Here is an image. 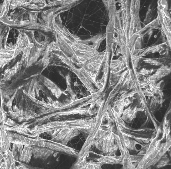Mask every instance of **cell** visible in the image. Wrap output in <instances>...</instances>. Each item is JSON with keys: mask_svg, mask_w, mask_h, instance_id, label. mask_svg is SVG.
Returning <instances> with one entry per match:
<instances>
[{"mask_svg": "<svg viewBox=\"0 0 171 169\" xmlns=\"http://www.w3.org/2000/svg\"><path fill=\"white\" fill-rule=\"evenodd\" d=\"M27 8L30 9H32L34 10V11H36V10L38 11L39 10L42 9L38 5L31 3H30Z\"/></svg>", "mask_w": 171, "mask_h": 169, "instance_id": "cell-12", "label": "cell"}, {"mask_svg": "<svg viewBox=\"0 0 171 169\" xmlns=\"http://www.w3.org/2000/svg\"><path fill=\"white\" fill-rule=\"evenodd\" d=\"M121 160V158L117 157V156H103L97 159V160L101 163L102 164H103L109 163H119L120 161L119 160Z\"/></svg>", "mask_w": 171, "mask_h": 169, "instance_id": "cell-4", "label": "cell"}, {"mask_svg": "<svg viewBox=\"0 0 171 169\" xmlns=\"http://www.w3.org/2000/svg\"><path fill=\"white\" fill-rule=\"evenodd\" d=\"M32 147L30 146L25 145L20 154V160L25 162H28L33 152Z\"/></svg>", "mask_w": 171, "mask_h": 169, "instance_id": "cell-3", "label": "cell"}, {"mask_svg": "<svg viewBox=\"0 0 171 169\" xmlns=\"http://www.w3.org/2000/svg\"><path fill=\"white\" fill-rule=\"evenodd\" d=\"M146 63L150 64L151 65L155 66H160L162 64V63L157 60L150 58H146L143 60Z\"/></svg>", "mask_w": 171, "mask_h": 169, "instance_id": "cell-10", "label": "cell"}, {"mask_svg": "<svg viewBox=\"0 0 171 169\" xmlns=\"http://www.w3.org/2000/svg\"><path fill=\"white\" fill-rule=\"evenodd\" d=\"M41 11V10L28 11L29 21L30 23L32 24L37 23V18L38 13Z\"/></svg>", "mask_w": 171, "mask_h": 169, "instance_id": "cell-9", "label": "cell"}, {"mask_svg": "<svg viewBox=\"0 0 171 169\" xmlns=\"http://www.w3.org/2000/svg\"><path fill=\"white\" fill-rule=\"evenodd\" d=\"M171 72V68L167 66H162L157 69L155 73L148 77L149 82H156L169 74Z\"/></svg>", "mask_w": 171, "mask_h": 169, "instance_id": "cell-1", "label": "cell"}, {"mask_svg": "<svg viewBox=\"0 0 171 169\" xmlns=\"http://www.w3.org/2000/svg\"><path fill=\"white\" fill-rule=\"evenodd\" d=\"M10 27H9V29H8V31L7 32V33L6 34V35L5 36V41H4V48H5L6 46H7V38L9 35V32L10 31Z\"/></svg>", "mask_w": 171, "mask_h": 169, "instance_id": "cell-13", "label": "cell"}, {"mask_svg": "<svg viewBox=\"0 0 171 169\" xmlns=\"http://www.w3.org/2000/svg\"><path fill=\"white\" fill-rule=\"evenodd\" d=\"M85 156L80 159L75 165V167L76 168H99L102 164L99 162H86Z\"/></svg>", "mask_w": 171, "mask_h": 169, "instance_id": "cell-2", "label": "cell"}, {"mask_svg": "<svg viewBox=\"0 0 171 169\" xmlns=\"http://www.w3.org/2000/svg\"><path fill=\"white\" fill-rule=\"evenodd\" d=\"M136 110V107L133 109L129 107L125 109L123 112L122 117L123 119L126 121L129 122L131 121L135 116L137 112Z\"/></svg>", "mask_w": 171, "mask_h": 169, "instance_id": "cell-5", "label": "cell"}, {"mask_svg": "<svg viewBox=\"0 0 171 169\" xmlns=\"http://www.w3.org/2000/svg\"><path fill=\"white\" fill-rule=\"evenodd\" d=\"M156 70V69H148L146 68H142L138 73L144 76H147Z\"/></svg>", "mask_w": 171, "mask_h": 169, "instance_id": "cell-11", "label": "cell"}, {"mask_svg": "<svg viewBox=\"0 0 171 169\" xmlns=\"http://www.w3.org/2000/svg\"><path fill=\"white\" fill-rule=\"evenodd\" d=\"M11 0H4L0 6V18L5 17L9 11L11 2Z\"/></svg>", "mask_w": 171, "mask_h": 169, "instance_id": "cell-7", "label": "cell"}, {"mask_svg": "<svg viewBox=\"0 0 171 169\" xmlns=\"http://www.w3.org/2000/svg\"><path fill=\"white\" fill-rule=\"evenodd\" d=\"M23 28L28 29H38L47 32L51 31V29L46 25L41 23H36L31 24L28 26L24 27Z\"/></svg>", "mask_w": 171, "mask_h": 169, "instance_id": "cell-6", "label": "cell"}, {"mask_svg": "<svg viewBox=\"0 0 171 169\" xmlns=\"http://www.w3.org/2000/svg\"><path fill=\"white\" fill-rule=\"evenodd\" d=\"M30 3L28 1L26 0H13L11 1L10 9L13 10L20 6L27 7Z\"/></svg>", "mask_w": 171, "mask_h": 169, "instance_id": "cell-8", "label": "cell"}]
</instances>
